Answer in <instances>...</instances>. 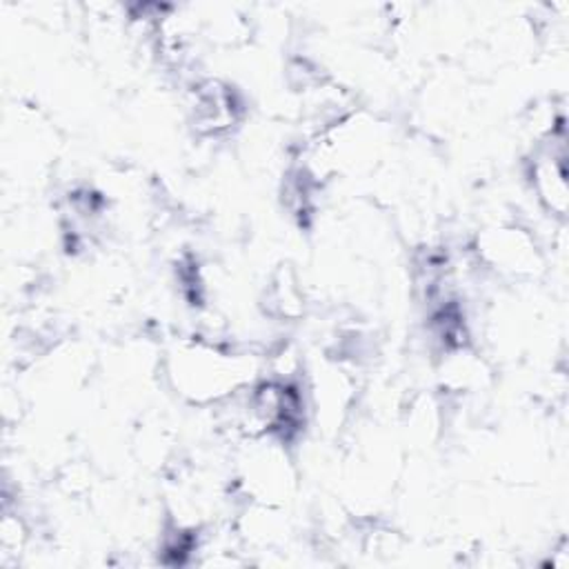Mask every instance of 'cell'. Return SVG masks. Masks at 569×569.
Masks as SVG:
<instances>
[{
  "label": "cell",
  "instance_id": "cell-1",
  "mask_svg": "<svg viewBox=\"0 0 569 569\" xmlns=\"http://www.w3.org/2000/svg\"><path fill=\"white\" fill-rule=\"evenodd\" d=\"M242 376L238 356L204 340L180 345L169 358V378L176 389L198 402L227 398L242 382Z\"/></svg>",
  "mask_w": 569,
  "mask_h": 569
},
{
  "label": "cell",
  "instance_id": "cell-2",
  "mask_svg": "<svg viewBox=\"0 0 569 569\" xmlns=\"http://www.w3.org/2000/svg\"><path fill=\"white\" fill-rule=\"evenodd\" d=\"M536 189L540 200L556 213H565L567 209V182H565V164L553 153L542 158L536 169Z\"/></svg>",
  "mask_w": 569,
  "mask_h": 569
}]
</instances>
